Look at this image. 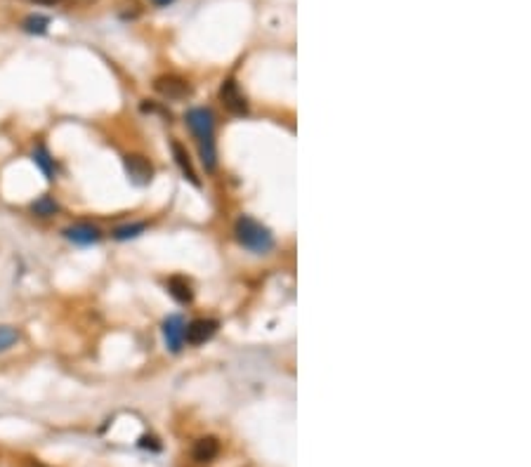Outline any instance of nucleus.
<instances>
[{
  "instance_id": "obj_9",
  "label": "nucleus",
  "mask_w": 531,
  "mask_h": 467,
  "mask_svg": "<svg viewBox=\"0 0 531 467\" xmlns=\"http://www.w3.org/2000/svg\"><path fill=\"white\" fill-rule=\"evenodd\" d=\"M31 158H33L35 166H38V168L42 170V175H45L47 180H55V175H57V163H55V158H52V154L47 151L45 144H35Z\"/></svg>"
},
{
  "instance_id": "obj_3",
  "label": "nucleus",
  "mask_w": 531,
  "mask_h": 467,
  "mask_svg": "<svg viewBox=\"0 0 531 467\" xmlns=\"http://www.w3.org/2000/svg\"><path fill=\"white\" fill-rule=\"evenodd\" d=\"M123 166H125V173H127V177H130L132 184H137V187H147V184L152 182L154 168H152V163L144 158V156L127 154L123 158Z\"/></svg>"
},
{
  "instance_id": "obj_12",
  "label": "nucleus",
  "mask_w": 531,
  "mask_h": 467,
  "mask_svg": "<svg viewBox=\"0 0 531 467\" xmlns=\"http://www.w3.org/2000/svg\"><path fill=\"white\" fill-rule=\"evenodd\" d=\"M217 453H219V444H217V439H212V437L198 439L194 446V460H198V463H210Z\"/></svg>"
},
{
  "instance_id": "obj_4",
  "label": "nucleus",
  "mask_w": 531,
  "mask_h": 467,
  "mask_svg": "<svg viewBox=\"0 0 531 467\" xmlns=\"http://www.w3.org/2000/svg\"><path fill=\"white\" fill-rule=\"evenodd\" d=\"M219 99H222V104L229 109L234 116H246L248 113V102H246V95L241 92L239 83L236 81H224L222 88H219Z\"/></svg>"
},
{
  "instance_id": "obj_18",
  "label": "nucleus",
  "mask_w": 531,
  "mask_h": 467,
  "mask_svg": "<svg viewBox=\"0 0 531 467\" xmlns=\"http://www.w3.org/2000/svg\"><path fill=\"white\" fill-rule=\"evenodd\" d=\"M154 3H156V5H161V7H166V5L173 3V0H154Z\"/></svg>"
},
{
  "instance_id": "obj_2",
  "label": "nucleus",
  "mask_w": 531,
  "mask_h": 467,
  "mask_svg": "<svg viewBox=\"0 0 531 467\" xmlns=\"http://www.w3.org/2000/svg\"><path fill=\"white\" fill-rule=\"evenodd\" d=\"M234 233H236L239 243L255 255H265L274 248L272 231H269L265 224H260L258 219H253L248 215L239 217L236 222H234Z\"/></svg>"
},
{
  "instance_id": "obj_13",
  "label": "nucleus",
  "mask_w": 531,
  "mask_h": 467,
  "mask_svg": "<svg viewBox=\"0 0 531 467\" xmlns=\"http://www.w3.org/2000/svg\"><path fill=\"white\" fill-rule=\"evenodd\" d=\"M31 212L38 217H52L55 212H59V203L52 196H40L31 203Z\"/></svg>"
},
{
  "instance_id": "obj_14",
  "label": "nucleus",
  "mask_w": 531,
  "mask_h": 467,
  "mask_svg": "<svg viewBox=\"0 0 531 467\" xmlns=\"http://www.w3.org/2000/svg\"><path fill=\"white\" fill-rule=\"evenodd\" d=\"M144 229H147V222H132V224L116 226V229L111 231V236L116 241H127V238H137Z\"/></svg>"
},
{
  "instance_id": "obj_19",
  "label": "nucleus",
  "mask_w": 531,
  "mask_h": 467,
  "mask_svg": "<svg viewBox=\"0 0 531 467\" xmlns=\"http://www.w3.org/2000/svg\"><path fill=\"white\" fill-rule=\"evenodd\" d=\"M76 3H83V5H88V3H95V0H76Z\"/></svg>"
},
{
  "instance_id": "obj_7",
  "label": "nucleus",
  "mask_w": 531,
  "mask_h": 467,
  "mask_svg": "<svg viewBox=\"0 0 531 467\" xmlns=\"http://www.w3.org/2000/svg\"><path fill=\"white\" fill-rule=\"evenodd\" d=\"M64 236L76 246H92V243H97V241H102V231H99V226L95 224L81 222V224L67 226V229H64Z\"/></svg>"
},
{
  "instance_id": "obj_10",
  "label": "nucleus",
  "mask_w": 531,
  "mask_h": 467,
  "mask_svg": "<svg viewBox=\"0 0 531 467\" xmlns=\"http://www.w3.org/2000/svg\"><path fill=\"white\" fill-rule=\"evenodd\" d=\"M168 290H170V295H173L175 300L182 302V304H189L191 300H194L191 283L184 279V276H173V279L168 281Z\"/></svg>"
},
{
  "instance_id": "obj_16",
  "label": "nucleus",
  "mask_w": 531,
  "mask_h": 467,
  "mask_svg": "<svg viewBox=\"0 0 531 467\" xmlns=\"http://www.w3.org/2000/svg\"><path fill=\"white\" fill-rule=\"evenodd\" d=\"M19 330L14 325H0V352H7L12 345H17Z\"/></svg>"
},
{
  "instance_id": "obj_11",
  "label": "nucleus",
  "mask_w": 531,
  "mask_h": 467,
  "mask_svg": "<svg viewBox=\"0 0 531 467\" xmlns=\"http://www.w3.org/2000/svg\"><path fill=\"white\" fill-rule=\"evenodd\" d=\"M173 154H175V161H177V166H180V170H182V175L187 177V180L194 184V187H201V182H198V177H196V173H194V168H191V161H189V154H187V149H184L180 142H173Z\"/></svg>"
},
{
  "instance_id": "obj_5",
  "label": "nucleus",
  "mask_w": 531,
  "mask_h": 467,
  "mask_svg": "<svg viewBox=\"0 0 531 467\" xmlns=\"http://www.w3.org/2000/svg\"><path fill=\"white\" fill-rule=\"evenodd\" d=\"M217 321L215 318H194L187 328H184V342L189 345H203L215 335Z\"/></svg>"
},
{
  "instance_id": "obj_1",
  "label": "nucleus",
  "mask_w": 531,
  "mask_h": 467,
  "mask_svg": "<svg viewBox=\"0 0 531 467\" xmlns=\"http://www.w3.org/2000/svg\"><path fill=\"white\" fill-rule=\"evenodd\" d=\"M187 125L191 127L194 137L198 142V151H201V161L208 173H212L217 166V151H215V120H212V111L196 106V109L187 111Z\"/></svg>"
},
{
  "instance_id": "obj_8",
  "label": "nucleus",
  "mask_w": 531,
  "mask_h": 467,
  "mask_svg": "<svg viewBox=\"0 0 531 467\" xmlns=\"http://www.w3.org/2000/svg\"><path fill=\"white\" fill-rule=\"evenodd\" d=\"M184 328H187V323H184L182 316H168L166 321H163V338H166V345L170 347L173 352H180L182 345H184Z\"/></svg>"
},
{
  "instance_id": "obj_17",
  "label": "nucleus",
  "mask_w": 531,
  "mask_h": 467,
  "mask_svg": "<svg viewBox=\"0 0 531 467\" xmlns=\"http://www.w3.org/2000/svg\"><path fill=\"white\" fill-rule=\"evenodd\" d=\"M33 3H38V5H57V3H62V0H33Z\"/></svg>"
},
{
  "instance_id": "obj_6",
  "label": "nucleus",
  "mask_w": 531,
  "mask_h": 467,
  "mask_svg": "<svg viewBox=\"0 0 531 467\" xmlns=\"http://www.w3.org/2000/svg\"><path fill=\"white\" fill-rule=\"evenodd\" d=\"M154 88H156V92H159V95H163L166 99H184L191 92L189 83L184 81V78H180V76H161V78H156Z\"/></svg>"
},
{
  "instance_id": "obj_15",
  "label": "nucleus",
  "mask_w": 531,
  "mask_h": 467,
  "mask_svg": "<svg viewBox=\"0 0 531 467\" xmlns=\"http://www.w3.org/2000/svg\"><path fill=\"white\" fill-rule=\"evenodd\" d=\"M50 26V19L42 17V14H31V17L24 19V31L26 33H45Z\"/></svg>"
}]
</instances>
